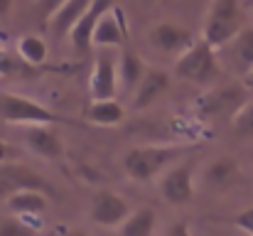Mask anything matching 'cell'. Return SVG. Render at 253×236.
<instances>
[{
    "mask_svg": "<svg viewBox=\"0 0 253 236\" xmlns=\"http://www.w3.org/2000/svg\"><path fill=\"white\" fill-rule=\"evenodd\" d=\"M187 150L189 145H138L123 155V170L135 182H150L177 165L179 155Z\"/></svg>",
    "mask_w": 253,
    "mask_h": 236,
    "instance_id": "cell-1",
    "label": "cell"
},
{
    "mask_svg": "<svg viewBox=\"0 0 253 236\" xmlns=\"http://www.w3.org/2000/svg\"><path fill=\"white\" fill-rule=\"evenodd\" d=\"M244 30V12L239 0H211L202 30V40L214 49L226 47Z\"/></svg>",
    "mask_w": 253,
    "mask_h": 236,
    "instance_id": "cell-2",
    "label": "cell"
},
{
    "mask_svg": "<svg viewBox=\"0 0 253 236\" xmlns=\"http://www.w3.org/2000/svg\"><path fill=\"white\" fill-rule=\"evenodd\" d=\"M0 118L12 126H54V123H72L69 118L54 113L52 108L32 101L30 96L0 91Z\"/></svg>",
    "mask_w": 253,
    "mask_h": 236,
    "instance_id": "cell-3",
    "label": "cell"
},
{
    "mask_svg": "<svg viewBox=\"0 0 253 236\" xmlns=\"http://www.w3.org/2000/svg\"><path fill=\"white\" fill-rule=\"evenodd\" d=\"M174 74L192 84H209L221 74L216 49L204 40H194L174 62Z\"/></svg>",
    "mask_w": 253,
    "mask_h": 236,
    "instance_id": "cell-4",
    "label": "cell"
},
{
    "mask_svg": "<svg viewBox=\"0 0 253 236\" xmlns=\"http://www.w3.org/2000/svg\"><path fill=\"white\" fill-rule=\"evenodd\" d=\"M27 189L47 192L52 197V185L40 172H35L25 165H17V162L0 165V202H7L12 194L27 192Z\"/></svg>",
    "mask_w": 253,
    "mask_h": 236,
    "instance_id": "cell-5",
    "label": "cell"
},
{
    "mask_svg": "<svg viewBox=\"0 0 253 236\" xmlns=\"http://www.w3.org/2000/svg\"><path fill=\"white\" fill-rule=\"evenodd\" d=\"M160 192L172 207H184L194 199V162H177L160 175Z\"/></svg>",
    "mask_w": 253,
    "mask_h": 236,
    "instance_id": "cell-6",
    "label": "cell"
},
{
    "mask_svg": "<svg viewBox=\"0 0 253 236\" xmlns=\"http://www.w3.org/2000/svg\"><path fill=\"white\" fill-rule=\"evenodd\" d=\"M88 214H91L93 224H98L103 229H118L130 217V207H128V202L121 194H116L111 189H98L91 197Z\"/></svg>",
    "mask_w": 253,
    "mask_h": 236,
    "instance_id": "cell-7",
    "label": "cell"
},
{
    "mask_svg": "<svg viewBox=\"0 0 253 236\" xmlns=\"http://www.w3.org/2000/svg\"><path fill=\"white\" fill-rule=\"evenodd\" d=\"M88 91L93 101H108L118 94V64L108 52H101L93 62L91 77H88Z\"/></svg>",
    "mask_w": 253,
    "mask_h": 236,
    "instance_id": "cell-8",
    "label": "cell"
},
{
    "mask_svg": "<svg viewBox=\"0 0 253 236\" xmlns=\"http://www.w3.org/2000/svg\"><path fill=\"white\" fill-rule=\"evenodd\" d=\"M116 5V0H91L86 12L82 15V20L72 27L69 37H72V47L77 52H86L93 47V30L98 25V20Z\"/></svg>",
    "mask_w": 253,
    "mask_h": 236,
    "instance_id": "cell-9",
    "label": "cell"
},
{
    "mask_svg": "<svg viewBox=\"0 0 253 236\" xmlns=\"http://www.w3.org/2000/svg\"><path fill=\"white\" fill-rule=\"evenodd\" d=\"M128 40V22L123 10H118L116 5L98 20L96 30H93V47L108 49V47H121Z\"/></svg>",
    "mask_w": 253,
    "mask_h": 236,
    "instance_id": "cell-10",
    "label": "cell"
},
{
    "mask_svg": "<svg viewBox=\"0 0 253 236\" xmlns=\"http://www.w3.org/2000/svg\"><path fill=\"white\" fill-rule=\"evenodd\" d=\"M148 40H150V45L155 49H160L165 54H182L194 42L192 32L187 27H182V25H174V22H160V25H155L150 30Z\"/></svg>",
    "mask_w": 253,
    "mask_h": 236,
    "instance_id": "cell-11",
    "label": "cell"
},
{
    "mask_svg": "<svg viewBox=\"0 0 253 236\" xmlns=\"http://www.w3.org/2000/svg\"><path fill=\"white\" fill-rule=\"evenodd\" d=\"M25 143L35 155L44 160H62L64 157V143L59 133L52 126H30L25 128Z\"/></svg>",
    "mask_w": 253,
    "mask_h": 236,
    "instance_id": "cell-12",
    "label": "cell"
},
{
    "mask_svg": "<svg viewBox=\"0 0 253 236\" xmlns=\"http://www.w3.org/2000/svg\"><path fill=\"white\" fill-rule=\"evenodd\" d=\"M7 212L22 222H32V219H40L47 207H49V194L47 192H37V189H27V192H17L12 194L7 202H5ZM32 227V224H30Z\"/></svg>",
    "mask_w": 253,
    "mask_h": 236,
    "instance_id": "cell-13",
    "label": "cell"
},
{
    "mask_svg": "<svg viewBox=\"0 0 253 236\" xmlns=\"http://www.w3.org/2000/svg\"><path fill=\"white\" fill-rule=\"evenodd\" d=\"M169 89V77L168 72L158 69V67H148L143 81L138 84L135 94H133V108L135 111H143L148 106H153L165 91Z\"/></svg>",
    "mask_w": 253,
    "mask_h": 236,
    "instance_id": "cell-14",
    "label": "cell"
},
{
    "mask_svg": "<svg viewBox=\"0 0 253 236\" xmlns=\"http://www.w3.org/2000/svg\"><path fill=\"white\" fill-rule=\"evenodd\" d=\"M236 177H239V165H236V160L226 155L211 160L202 172V182L211 189H224L231 182H236Z\"/></svg>",
    "mask_w": 253,
    "mask_h": 236,
    "instance_id": "cell-15",
    "label": "cell"
},
{
    "mask_svg": "<svg viewBox=\"0 0 253 236\" xmlns=\"http://www.w3.org/2000/svg\"><path fill=\"white\" fill-rule=\"evenodd\" d=\"M86 121L93 123V126H101V128H113V126H121L126 121V108L116 98L93 101L86 108Z\"/></svg>",
    "mask_w": 253,
    "mask_h": 236,
    "instance_id": "cell-16",
    "label": "cell"
},
{
    "mask_svg": "<svg viewBox=\"0 0 253 236\" xmlns=\"http://www.w3.org/2000/svg\"><path fill=\"white\" fill-rule=\"evenodd\" d=\"M145 72H148V67L143 64V59L135 52H123L121 62H118V86L135 94V89L143 81Z\"/></svg>",
    "mask_w": 253,
    "mask_h": 236,
    "instance_id": "cell-17",
    "label": "cell"
},
{
    "mask_svg": "<svg viewBox=\"0 0 253 236\" xmlns=\"http://www.w3.org/2000/svg\"><path fill=\"white\" fill-rule=\"evenodd\" d=\"M17 57L27 67L37 69V67H42L47 62L49 47H47V42L40 35H22V37H17Z\"/></svg>",
    "mask_w": 253,
    "mask_h": 236,
    "instance_id": "cell-18",
    "label": "cell"
},
{
    "mask_svg": "<svg viewBox=\"0 0 253 236\" xmlns=\"http://www.w3.org/2000/svg\"><path fill=\"white\" fill-rule=\"evenodd\" d=\"M118 236H153L155 232V209L140 207L130 212V217L116 229Z\"/></svg>",
    "mask_w": 253,
    "mask_h": 236,
    "instance_id": "cell-19",
    "label": "cell"
},
{
    "mask_svg": "<svg viewBox=\"0 0 253 236\" xmlns=\"http://www.w3.org/2000/svg\"><path fill=\"white\" fill-rule=\"evenodd\" d=\"M88 2H91V0H69L67 5H62V7H59V12L49 20L52 30H54L57 35H64V32L69 35V32H72V27L82 20V15L86 12Z\"/></svg>",
    "mask_w": 253,
    "mask_h": 236,
    "instance_id": "cell-20",
    "label": "cell"
},
{
    "mask_svg": "<svg viewBox=\"0 0 253 236\" xmlns=\"http://www.w3.org/2000/svg\"><path fill=\"white\" fill-rule=\"evenodd\" d=\"M231 52H234V64H236V69L244 72V74H249L253 69V27H244V30L236 35Z\"/></svg>",
    "mask_w": 253,
    "mask_h": 236,
    "instance_id": "cell-21",
    "label": "cell"
},
{
    "mask_svg": "<svg viewBox=\"0 0 253 236\" xmlns=\"http://www.w3.org/2000/svg\"><path fill=\"white\" fill-rule=\"evenodd\" d=\"M239 98H241V89L239 86H226V89H221V91H216V94H211V96H207V113H226L231 106H236V108H241L239 106Z\"/></svg>",
    "mask_w": 253,
    "mask_h": 236,
    "instance_id": "cell-22",
    "label": "cell"
},
{
    "mask_svg": "<svg viewBox=\"0 0 253 236\" xmlns=\"http://www.w3.org/2000/svg\"><path fill=\"white\" fill-rule=\"evenodd\" d=\"M231 128L239 138H253V101L241 103L239 111L231 116Z\"/></svg>",
    "mask_w": 253,
    "mask_h": 236,
    "instance_id": "cell-23",
    "label": "cell"
},
{
    "mask_svg": "<svg viewBox=\"0 0 253 236\" xmlns=\"http://www.w3.org/2000/svg\"><path fill=\"white\" fill-rule=\"evenodd\" d=\"M0 236H35V227H30L27 222L12 217L0 222Z\"/></svg>",
    "mask_w": 253,
    "mask_h": 236,
    "instance_id": "cell-24",
    "label": "cell"
},
{
    "mask_svg": "<svg viewBox=\"0 0 253 236\" xmlns=\"http://www.w3.org/2000/svg\"><path fill=\"white\" fill-rule=\"evenodd\" d=\"M231 224H234L236 229L246 232L249 236H253V207L244 209V212H239V214H236V217L231 219Z\"/></svg>",
    "mask_w": 253,
    "mask_h": 236,
    "instance_id": "cell-25",
    "label": "cell"
},
{
    "mask_svg": "<svg viewBox=\"0 0 253 236\" xmlns=\"http://www.w3.org/2000/svg\"><path fill=\"white\" fill-rule=\"evenodd\" d=\"M69 0H37V10L47 17V20H52L57 12H59V7L62 5H67Z\"/></svg>",
    "mask_w": 253,
    "mask_h": 236,
    "instance_id": "cell-26",
    "label": "cell"
},
{
    "mask_svg": "<svg viewBox=\"0 0 253 236\" xmlns=\"http://www.w3.org/2000/svg\"><path fill=\"white\" fill-rule=\"evenodd\" d=\"M165 236H192V232H189L187 222H172L168 227V232H165Z\"/></svg>",
    "mask_w": 253,
    "mask_h": 236,
    "instance_id": "cell-27",
    "label": "cell"
},
{
    "mask_svg": "<svg viewBox=\"0 0 253 236\" xmlns=\"http://www.w3.org/2000/svg\"><path fill=\"white\" fill-rule=\"evenodd\" d=\"M10 157H12V150H10V145H7L5 141H0V165L10 162Z\"/></svg>",
    "mask_w": 253,
    "mask_h": 236,
    "instance_id": "cell-28",
    "label": "cell"
},
{
    "mask_svg": "<svg viewBox=\"0 0 253 236\" xmlns=\"http://www.w3.org/2000/svg\"><path fill=\"white\" fill-rule=\"evenodd\" d=\"M10 10H12V0H0V20L7 17Z\"/></svg>",
    "mask_w": 253,
    "mask_h": 236,
    "instance_id": "cell-29",
    "label": "cell"
},
{
    "mask_svg": "<svg viewBox=\"0 0 253 236\" xmlns=\"http://www.w3.org/2000/svg\"><path fill=\"white\" fill-rule=\"evenodd\" d=\"M67 236H86V234H84V232H69Z\"/></svg>",
    "mask_w": 253,
    "mask_h": 236,
    "instance_id": "cell-30",
    "label": "cell"
},
{
    "mask_svg": "<svg viewBox=\"0 0 253 236\" xmlns=\"http://www.w3.org/2000/svg\"><path fill=\"white\" fill-rule=\"evenodd\" d=\"M148 2H155V0H148Z\"/></svg>",
    "mask_w": 253,
    "mask_h": 236,
    "instance_id": "cell-31",
    "label": "cell"
},
{
    "mask_svg": "<svg viewBox=\"0 0 253 236\" xmlns=\"http://www.w3.org/2000/svg\"><path fill=\"white\" fill-rule=\"evenodd\" d=\"M249 2H253V0H249Z\"/></svg>",
    "mask_w": 253,
    "mask_h": 236,
    "instance_id": "cell-32",
    "label": "cell"
}]
</instances>
